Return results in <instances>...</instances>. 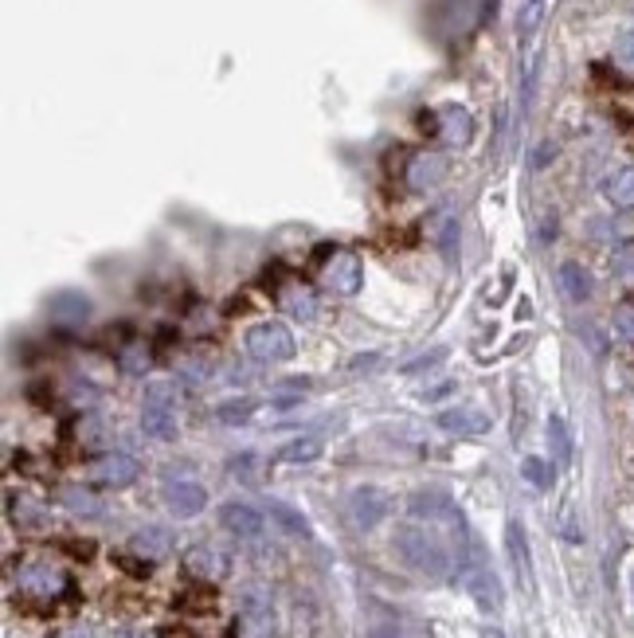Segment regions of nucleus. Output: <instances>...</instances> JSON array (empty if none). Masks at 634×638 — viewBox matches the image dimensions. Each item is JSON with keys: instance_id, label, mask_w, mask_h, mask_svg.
<instances>
[{"instance_id": "nucleus-22", "label": "nucleus", "mask_w": 634, "mask_h": 638, "mask_svg": "<svg viewBox=\"0 0 634 638\" xmlns=\"http://www.w3.org/2000/svg\"><path fill=\"white\" fill-rule=\"evenodd\" d=\"M282 306H286V310H290L298 321H314V314H317L314 290H310V286H302V282H294V286H286V290H282Z\"/></svg>"}, {"instance_id": "nucleus-17", "label": "nucleus", "mask_w": 634, "mask_h": 638, "mask_svg": "<svg viewBox=\"0 0 634 638\" xmlns=\"http://www.w3.org/2000/svg\"><path fill=\"white\" fill-rule=\"evenodd\" d=\"M505 552H509V564H513V572L525 580V584H533V560H529V537H525V525L517 521V517H509L505 521Z\"/></svg>"}, {"instance_id": "nucleus-18", "label": "nucleus", "mask_w": 634, "mask_h": 638, "mask_svg": "<svg viewBox=\"0 0 634 638\" xmlns=\"http://www.w3.org/2000/svg\"><path fill=\"white\" fill-rule=\"evenodd\" d=\"M603 200L619 212H631L634 208V165H619L603 177Z\"/></svg>"}, {"instance_id": "nucleus-26", "label": "nucleus", "mask_w": 634, "mask_h": 638, "mask_svg": "<svg viewBox=\"0 0 634 638\" xmlns=\"http://www.w3.org/2000/svg\"><path fill=\"white\" fill-rule=\"evenodd\" d=\"M59 502H63V509H71L75 517H102V502L94 498L91 490H83V486H67L59 494Z\"/></svg>"}, {"instance_id": "nucleus-38", "label": "nucleus", "mask_w": 634, "mask_h": 638, "mask_svg": "<svg viewBox=\"0 0 634 638\" xmlns=\"http://www.w3.org/2000/svg\"><path fill=\"white\" fill-rule=\"evenodd\" d=\"M364 638H400V631H396L392 623H380V627H372V631H368Z\"/></svg>"}, {"instance_id": "nucleus-9", "label": "nucleus", "mask_w": 634, "mask_h": 638, "mask_svg": "<svg viewBox=\"0 0 634 638\" xmlns=\"http://www.w3.org/2000/svg\"><path fill=\"white\" fill-rule=\"evenodd\" d=\"M184 572L204 580V584H220L227 572H231V560H227L224 548L216 545H192L184 552Z\"/></svg>"}, {"instance_id": "nucleus-20", "label": "nucleus", "mask_w": 634, "mask_h": 638, "mask_svg": "<svg viewBox=\"0 0 634 638\" xmlns=\"http://www.w3.org/2000/svg\"><path fill=\"white\" fill-rule=\"evenodd\" d=\"M439 137H443L447 145H466V141L474 137V118H470V110H462V106H443V110H439Z\"/></svg>"}, {"instance_id": "nucleus-24", "label": "nucleus", "mask_w": 634, "mask_h": 638, "mask_svg": "<svg viewBox=\"0 0 634 638\" xmlns=\"http://www.w3.org/2000/svg\"><path fill=\"white\" fill-rule=\"evenodd\" d=\"M548 451H552L556 466L572 462V435H568V423L560 415H548Z\"/></svg>"}, {"instance_id": "nucleus-10", "label": "nucleus", "mask_w": 634, "mask_h": 638, "mask_svg": "<svg viewBox=\"0 0 634 638\" xmlns=\"http://www.w3.org/2000/svg\"><path fill=\"white\" fill-rule=\"evenodd\" d=\"M220 525H224V533L239 537V541H259V537L267 533L263 513L247 502H224L220 505Z\"/></svg>"}, {"instance_id": "nucleus-6", "label": "nucleus", "mask_w": 634, "mask_h": 638, "mask_svg": "<svg viewBox=\"0 0 634 638\" xmlns=\"http://www.w3.org/2000/svg\"><path fill=\"white\" fill-rule=\"evenodd\" d=\"M137 474H141V466L126 451H106V455L94 458L91 470H87V478L94 486H102V490H126V486L137 482Z\"/></svg>"}, {"instance_id": "nucleus-35", "label": "nucleus", "mask_w": 634, "mask_h": 638, "mask_svg": "<svg viewBox=\"0 0 634 638\" xmlns=\"http://www.w3.org/2000/svg\"><path fill=\"white\" fill-rule=\"evenodd\" d=\"M615 333H619L623 341H634V306L631 302H623V306L615 310Z\"/></svg>"}, {"instance_id": "nucleus-21", "label": "nucleus", "mask_w": 634, "mask_h": 638, "mask_svg": "<svg viewBox=\"0 0 634 638\" xmlns=\"http://www.w3.org/2000/svg\"><path fill=\"white\" fill-rule=\"evenodd\" d=\"M267 517H271L282 533H290V537H310V521H306L302 509H294V505L271 498V502H267Z\"/></svg>"}, {"instance_id": "nucleus-32", "label": "nucleus", "mask_w": 634, "mask_h": 638, "mask_svg": "<svg viewBox=\"0 0 634 638\" xmlns=\"http://www.w3.org/2000/svg\"><path fill=\"white\" fill-rule=\"evenodd\" d=\"M227 466H231V474H235L243 486H259V458L255 455H235Z\"/></svg>"}, {"instance_id": "nucleus-5", "label": "nucleus", "mask_w": 634, "mask_h": 638, "mask_svg": "<svg viewBox=\"0 0 634 638\" xmlns=\"http://www.w3.org/2000/svg\"><path fill=\"white\" fill-rule=\"evenodd\" d=\"M364 282V263L353 251H333V259L321 267V286L337 298H357Z\"/></svg>"}, {"instance_id": "nucleus-36", "label": "nucleus", "mask_w": 634, "mask_h": 638, "mask_svg": "<svg viewBox=\"0 0 634 638\" xmlns=\"http://www.w3.org/2000/svg\"><path fill=\"white\" fill-rule=\"evenodd\" d=\"M439 361H447V349H431V353L415 357L411 365H404V376H415V372H423V368H435Z\"/></svg>"}, {"instance_id": "nucleus-33", "label": "nucleus", "mask_w": 634, "mask_h": 638, "mask_svg": "<svg viewBox=\"0 0 634 638\" xmlns=\"http://www.w3.org/2000/svg\"><path fill=\"white\" fill-rule=\"evenodd\" d=\"M454 239H458V220L454 216H443L439 220V239H435V247H439V255L454 263Z\"/></svg>"}, {"instance_id": "nucleus-41", "label": "nucleus", "mask_w": 634, "mask_h": 638, "mask_svg": "<svg viewBox=\"0 0 634 638\" xmlns=\"http://www.w3.org/2000/svg\"><path fill=\"white\" fill-rule=\"evenodd\" d=\"M482 638H505V635H501L498 627H486V631H482Z\"/></svg>"}, {"instance_id": "nucleus-23", "label": "nucleus", "mask_w": 634, "mask_h": 638, "mask_svg": "<svg viewBox=\"0 0 634 638\" xmlns=\"http://www.w3.org/2000/svg\"><path fill=\"white\" fill-rule=\"evenodd\" d=\"M8 517L16 525H24V529H44L47 525L44 505H36L32 498H16V494H8Z\"/></svg>"}, {"instance_id": "nucleus-31", "label": "nucleus", "mask_w": 634, "mask_h": 638, "mask_svg": "<svg viewBox=\"0 0 634 638\" xmlns=\"http://www.w3.org/2000/svg\"><path fill=\"white\" fill-rule=\"evenodd\" d=\"M255 415V404L251 400H227V404H220L216 408V419L220 423H227V427H235V423H247Z\"/></svg>"}, {"instance_id": "nucleus-15", "label": "nucleus", "mask_w": 634, "mask_h": 638, "mask_svg": "<svg viewBox=\"0 0 634 638\" xmlns=\"http://www.w3.org/2000/svg\"><path fill=\"white\" fill-rule=\"evenodd\" d=\"M173 533L165 529V525H145V529H137L134 537H130V552H134L137 560H149V564H157V560H169L173 556Z\"/></svg>"}, {"instance_id": "nucleus-14", "label": "nucleus", "mask_w": 634, "mask_h": 638, "mask_svg": "<svg viewBox=\"0 0 634 638\" xmlns=\"http://www.w3.org/2000/svg\"><path fill=\"white\" fill-rule=\"evenodd\" d=\"M20 592L36 595V599H55V595L67 592V576L55 564H28L20 572Z\"/></svg>"}, {"instance_id": "nucleus-40", "label": "nucleus", "mask_w": 634, "mask_h": 638, "mask_svg": "<svg viewBox=\"0 0 634 638\" xmlns=\"http://www.w3.org/2000/svg\"><path fill=\"white\" fill-rule=\"evenodd\" d=\"M118 638H157V635L145 631V627H126V631H118Z\"/></svg>"}, {"instance_id": "nucleus-25", "label": "nucleus", "mask_w": 634, "mask_h": 638, "mask_svg": "<svg viewBox=\"0 0 634 638\" xmlns=\"http://www.w3.org/2000/svg\"><path fill=\"white\" fill-rule=\"evenodd\" d=\"M278 458H282V462H294V466L317 462V458H321V439H314V435L290 439V443H282V447H278Z\"/></svg>"}, {"instance_id": "nucleus-8", "label": "nucleus", "mask_w": 634, "mask_h": 638, "mask_svg": "<svg viewBox=\"0 0 634 638\" xmlns=\"http://www.w3.org/2000/svg\"><path fill=\"white\" fill-rule=\"evenodd\" d=\"M462 576H466V588H470V595H474V603L482 607V611H494L498 615L501 611V584L498 576L470 552L466 556V568H462Z\"/></svg>"}, {"instance_id": "nucleus-16", "label": "nucleus", "mask_w": 634, "mask_h": 638, "mask_svg": "<svg viewBox=\"0 0 634 638\" xmlns=\"http://www.w3.org/2000/svg\"><path fill=\"white\" fill-rule=\"evenodd\" d=\"M443 431H451L458 439H474V435H486L490 431V415H482L478 408H447L439 411L435 419Z\"/></svg>"}, {"instance_id": "nucleus-3", "label": "nucleus", "mask_w": 634, "mask_h": 638, "mask_svg": "<svg viewBox=\"0 0 634 638\" xmlns=\"http://www.w3.org/2000/svg\"><path fill=\"white\" fill-rule=\"evenodd\" d=\"M243 345H247V353H251L255 361H263V365H282V361H290L294 349H298L286 321H255V325L247 329Z\"/></svg>"}, {"instance_id": "nucleus-30", "label": "nucleus", "mask_w": 634, "mask_h": 638, "mask_svg": "<svg viewBox=\"0 0 634 638\" xmlns=\"http://www.w3.org/2000/svg\"><path fill=\"white\" fill-rule=\"evenodd\" d=\"M51 314L55 318H87L91 314V302H87V294H63L55 306H51Z\"/></svg>"}, {"instance_id": "nucleus-11", "label": "nucleus", "mask_w": 634, "mask_h": 638, "mask_svg": "<svg viewBox=\"0 0 634 638\" xmlns=\"http://www.w3.org/2000/svg\"><path fill=\"white\" fill-rule=\"evenodd\" d=\"M349 521L357 525V529H376L384 517H388V498H384V490H376V486H357L353 494H349Z\"/></svg>"}, {"instance_id": "nucleus-34", "label": "nucleus", "mask_w": 634, "mask_h": 638, "mask_svg": "<svg viewBox=\"0 0 634 638\" xmlns=\"http://www.w3.org/2000/svg\"><path fill=\"white\" fill-rule=\"evenodd\" d=\"M615 63H619L623 71H631V75H634V28L619 32V40H615Z\"/></svg>"}, {"instance_id": "nucleus-13", "label": "nucleus", "mask_w": 634, "mask_h": 638, "mask_svg": "<svg viewBox=\"0 0 634 638\" xmlns=\"http://www.w3.org/2000/svg\"><path fill=\"white\" fill-rule=\"evenodd\" d=\"M447 173H451V165H447L443 153H415L408 161V169H404L411 192H435V188H443Z\"/></svg>"}, {"instance_id": "nucleus-1", "label": "nucleus", "mask_w": 634, "mask_h": 638, "mask_svg": "<svg viewBox=\"0 0 634 638\" xmlns=\"http://www.w3.org/2000/svg\"><path fill=\"white\" fill-rule=\"evenodd\" d=\"M392 545H396L400 560L408 564L411 572H419L427 580H447L451 576V552L427 525H400Z\"/></svg>"}, {"instance_id": "nucleus-2", "label": "nucleus", "mask_w": 634, "mask_h": 638, "mask_svg": "<svg viewBox=\"0 0 634 638\" xmlns=\"http://www.w3.org/2000/svg\"><path fill=\"white\" fill-rule=\"evenodd\" d=\"M141 431L157 443H173L181 431V415H177V384L173 380H153L145 384V400H141Z\"/></svg>"}, {"instance_id": "nucleus-29", "label": "nucleus", "mask_w": 634, "mask_h": 638, "mask_svg": "<svg viewBox=\"0 0 634 638\" xmlns=\"http://www.w3.org/2000/svg\"><path fill=\"white\" fill-rule=\"evenodd\" d=\"M521 478H525L533 490H548V486H552V470H548V462L537 455L521 458Z\"/></svg>"}, {"instance_id": "nucleus-39", "label": "nucleus", "mask_w": 634, "mask_h": 638, "mask_svg": "<svg viewBox=\"0 0 634 638\" xmlns=\"http://www.w3.org/2000/svg\"><path fill=\"white\" fill-rule=\"evenodd\" d=\"M55 638H94L91 627H67V631H59Z\"/></svg>"}, {"instance_id": "nucleus-37", "label": "nucleus", "mask_w": 634, "mask_h": 638, "mask_svg": "<svg viewBox=\"0 0 634 638\" xmlns=\"http://www.w3.org/2000/svg\"><path fill=\"white\" fill-rule=\"evenodd\" d=\"M451 388H454L451 380H447V384H439V388H427V392H423V400H427V404H435V400H443Z\"/></svg>"}, {"instance_id": "nucleus-4", "label": "nucleus", "mask_w": 634, "mask_h": 638, "mask_svg": "<svg viewBox=\"0 0 634 638\" xmlns=\"http://www.w3.org/2000/svg\"><path fill=\"white\" fill-rule=\"evenodd\" d=\"M235 638H278L274 603L263 588H247V592H243L239 619H235Z\"/></svg>"}, {"instance_id": "nucleus-12", "label": "nucleus", "mask_w": 634, "mask_h": 638, "mask_svg": "<svg viewBox=\"0 0 634 638\" xmlns=\"http://www.w3.org/2000/svg\"><path fill=\"white\" fill-rule=\"evenodd\" d=\"M408 509L415 521H427V525H466L451 498L439 494V490H419V494H411Z\"/></svg>"}, {"instance_id": "nucleus-19", "label": "nucleus", "mask_w": 634, "mask_h": 638, "mask_svg": "<svg viewBox=\"0 0 634 638\" xmlns=\"http://www.w3.org/2000/svg\"><path fill=\"white\" fill-rule=\"evenodd\" d=\"M556 286H560V294H564L568 302H576V306L591 302V294H595V282H591V274L584 271L580 263H560Z\"/></svg>"}, {"instance_id": "nucleus-7", "label": "nucleus", "mask_w": 634, "mask_h": 638, "mask_svg": "<svg viewBox=\"0 0 634 638\" xmlns=\"http://www.w3.org/2000/svg\"><path fill=\"white\" fill-rule=\"evenodd\" d=\"M161 502L169 505L173 517H196V513H204V505H208V490H204L200 482H188V478H165Z\"/></svg>"}, {"instance_id": "nucleus-28", "label": "nucleus", "mask_w": 634, "mask_h": 638, "mask_svg": "<svg viewBox=\"0 0 634 638\" xmlns=\"http://www.w3.org/2000/svg\"><path fill=\"white\" fill-rule=\"evenodd\" d=\"M611 274H615L623 286H634V239L619 243V247L611 251Z\"/></svg>"}, {"instance_id": "nucleus-27", "label": "nucleus", "mask_w": 634, "mask_h": 638, "mask_svg": "<svg viewBox=\"0 0 634 638\" xmlns=\"http://www.w3.org/2000/svg\"><path fill=\"white\" fill-rule=\"evenodd\" d=\"M544 12H548V0H521V12H517V40L521 44L537 36Z\"/></svg>"}]
</instances>
